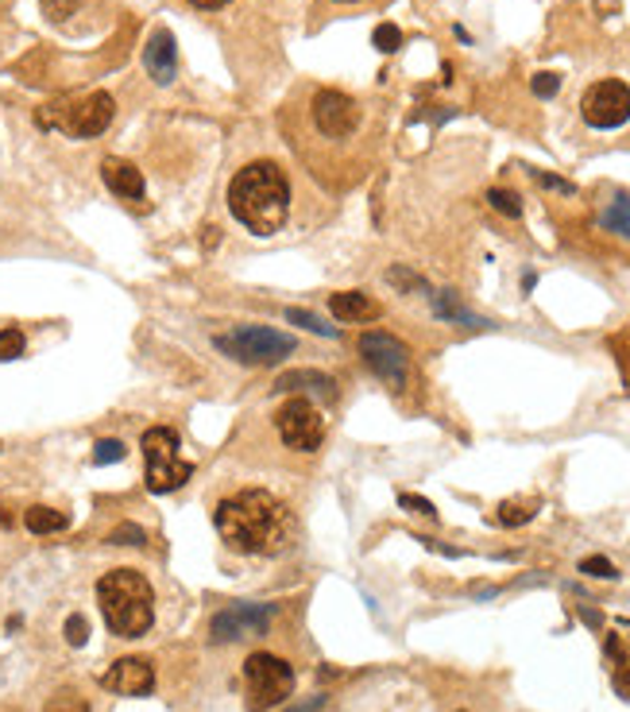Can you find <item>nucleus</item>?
<instances>
[{
  "mask_svg": "<svg viewBox=\"0 0 630 712\" xmlns=\"http://www.w3.org/2000/svg\"><path fill=\"white\" fill-rule=\"evenodd\" d=\"M108 543L113 546H143L147 543V534H143V526H136V523H120L108 531Z\"/></svg>",
  "mask_w": 630,
  "mask_h": 712,
  "instance_id": "26",
  "label": "nucleus"
},
{
  "mask_svg": "<svg viewBox=\"0 0 630 712\" xmlns=\"http://www.w3.org/2000/svg\"><path fill=\"white\" fill-rule=\"evenodd\" d=\"M190 4H197V9H224L229 0H190Z\"/></svg>",
  "mask_w": 630,
  "mask_h": 712,
  "instance_id": "38",
  "label": "nucleus"
},
{
  "mask_svg": "<svg viewBox=\"0 0 630 712\" xmlns=\"http://www.w3.org/2000/svg\"><path fill=\"white\" fill-rule=\"evenodd\" d=\"M275 392L303 395V399H337V383H333V376H325V372L298 368V372H283V376H279Z\"/></svg>",
  "mask_w": 630,
  "mask_h": 712,
  "instance_id": "15",
  "label": "nucleus"
},
{
  "mask_svg": "<svg viewBox=\"0 0 630 712\" xmlns=\"http://www.w3.org/2000/svg\"><path fill=\"white\" fill-rule=\"evenodd\" d=\"M27 341L20 330H0V360H16V356H24Z\"/></svg>",
  "mask_w": 630,
  "mask_h": 712,
  "instance_id": "29",
  "label": "nucleus"
},
{
  "mask_svg": "<svg viewBox=\"0 0 630 712\" xmlns=\"http://www.w3.org/2000/svg\"><path fill=\"white\" fill-rule=\"evenodd\" d=\"M600 9H615V0H600Z\"/></svg>",
  "mask_w": 630,
  "mask_h": 712,
  "instance_id": "40",
  "label": "nucleus"
},
{
  "mask_svg": "<svg viewBox=\"0 0 630 712\" xmlns=\"http://www.w3.org/2000/svg\"><path fill=\"white\" fill-rule=\"evenodd\" d=\"M125 461V445L116 442V437H105V442L93 445V465H116Z\"/></svg>",
  "mask_w": 630,
  "mask_h": 712,
  "instance_id": "27",
  "label": "nucleus"
},
{
  "mask_svg": "<svg viewBox=\"0 0 630 712\" xmlns=\"http://www.w3.org/2000/svg\"><path fill=\"white\" fill-rule=\"evenodd\" d=\"M600 225H604L607 232H615V237H627L630 241V194L615 198V202L604 209V217H600Z\"/></svg>",
  "mask_w": 630,
  "mask_h": 712,
  "instance_id": "20",
  "label": "nucleus"
},
{
  "mask_svg": "<svg viewBox=\"0 0 630 712\" xmlns=\"http://www.w3.org/2000/svg\"><path fill=\"white\" fill-rule=\"evenodd\" d=\"M271 620H275V605H232L214 615L209 635H214V643L256 639L271 627Z\"/></svg>",
  "mask_w": 630,
  "mask_h": 712,
  "instance_id": "11",
  "label": "nucleus"
},
{
  "mask_svg": "<svg viewBox=\"0 0 630 712\" xmlns=\"http://www.w3.org/2000/svg\"><path fill=\"white\" fill-rule=\"evenodd\" d=\"M488 202H491V209H496V214H503V217H523V198H518L515 190H503V187L488 190Z\"/></svg>",
  "mask_w": 630,
  "mask_h": 712,
  "instance_id": "23",
  "label": "nucleus"
},
{
  "mask_svg": "<svg viewBox=\"0 0 630 712\" xmlns=\"http://www.w3.org/2000/svg\"><path fill=\"white\" fill-rule=\"evenodd\" d=\"M399 504H402V508H407V511H414V516H426V519H434V516H437V508H434V504H429V499L410 496V492H402Z\"/></svg>",
  "mask_w": 630,
  "mask_h": 712,
  "instance_id": "35",
  "label": "nucleus"
},
{
  "mask_svg": "<svg viewBox=\"0 0 630 712\" xmlns=\"http://www.w3.org/2000/svg\"><path fill=\"white\" fill-rule=\"evenodd\" d=\"M434 314L441 321H453V326H461V330H488V321L479 318V314H472L453 291H437L434 294Z\"/></svg>",
  "mask_w": 630,
  "mask_h": 712,
  "instance_id": "18",
  "label": "nucleus"
},
{
  "mask_svg": "<svg viewBox=\"0 0 630 712\" xmlns=\"http://www.w3.org/2000/svg\"><path fill=\"white\" fill-rule=\"evenodd\" d=\"M143 66L152 74L159 86H170L178 74V47H175V36H170L167 27H155L152 39L143 43Z\"/></svg>",
  "mask_w": 630,
  "mask_h": 712,
  "instance_id": "14",
  "label": "nucleus"
},
{
  "mask_svg": "<svg viewBox=\"0 0 630 712\" xmlns=\"http://www.w3.org/2000/svg\"><path fill=\"white\" fill-rule=\"evenodd\" d=\"M538 516V499H503L496 511V519L503 526H523Z\"/></svg>",
  "mask_w": 630,
  "mask_h": 712,
  "instance_id": "21",
  "label": "nucleus"
},
{
  "mask_svg": "<svg viewBox=\"0 0 630 712\" xmlns=\"http://www.w3.org/2000/svg\"><path fill=\"white\" fill-rule=\"evenodd\" d=\"M143 461H147V488L155 496H167V492L182 488L190 481L194 465L178 457V434L170 427H152L143 434Z\"/></svg>",
  "mask_w": 630,
  "mask_h": 712,
  "instance_id": "6",
  "label": "nucleus"
},
{
  "mask_svg": "<svg viewBox=\"0 0 630 712\" xmlns=\"http://www.w3.org/2000/svg\"><path fill=\"white\" fill-rule=\"evenodd\" d=\"M530 89H533V98H542V101L557 98V89H561V74H550V71L533 74V78H530Z\"/></svg>",
  "mask_w": 630,
  "mask_h": 712,
  "instance_id": "28",
  "label": "nucleus"
},
{
  "mask_svg": "<svg viewBox=\"0 0 630 712\" xmlns=\"http://www.w3.org/2000/svg\"><path fill=\"white\" fill-rule=\"evenodd\" d=\"M533 178H538V187H545V190H557V194H577V187H573L568 178L545 175V170H533Z\"/></svg>",
  "mask_w": 630,
  "mask_h": 712,
  "instance_id": "34",
  "label": "nucleus"
},
{
  "mask_svg": "<svg viewBox=\"0 0 630 712\" xmlns=\"http://www.w3.org/2000/svg\"><path fill=\"white\" fill-rule=\"evenodd\" d=\"M101 178H105V187L113 190L116 198H125V202H143V170L128 160H116L108 155L101 163Z\"/></svg>",
  "mask_w": 630,
  "mask_h": 712,
  "instance_id": "16",
  "label": "nucleus"
},
{
  "mask_svg": "<svg viewBox=\"0 0 630 712\" xmlns=\"http://www.w3.org/2000/svg\"><path fill=\"white\" fill-rule=\"evenodd\" d=\"M325 709V697H310V701H303V704H294V709H286V712H321Z\"/></svg>",
  "mask_w": 630,
  "mask_h": 712,
  "instance_id": "37",
  "label": "nucleus"
},
{
  "mask_svg": "<svg viewBox=\"0 0 630 712\" xmlns=\"http://www.w3.org/2000/svg\"><path fill=\"white\" fill-rule=\"evenodd\" d=\"M214 526L224 546L248 558H279L294 543V516L275 492L244 488L221 499L214 511Z\"/></svg>",
  "mask_w": 630,
  "mask_h": 712,
  "instance_id": "1",
  "label": "nucleus"
},
{
  "mask_svg": "<svg viewBox=\"0 0 630 712\" xmlns=\"http://www.w3.org/2000/svg\"><path fill=\"white\" fill-rule=\"evenodd\" d=\"M24 526L31 534H59L70 526V516L66 511H54V508H43V504H36V508L24 511Z\"/></svg>",
  "mask_w": 630,
  "mask_h": 712,
  "instance_id": "19",
  "label": "nucleus"
},
{
  "mask_svg": "<svg viewBox=\"0 0 630 712\" xmlns=\"http://www.w3.org/2000/svg\"><path fill=\"white\" fill-rule=\"evenodd\" d=\"M329 310L337 321H375L380 318V303H372L364 291H337L329 298Z\"/></svg>",
  "mask_w": 630,
  "mask_h": 712,
  "instance_id": "17",
  "label": "nucleus"
},
{
  "mask_svg": "<svg viewBox=\"0 0 630 712\" xmlns=\"http://www.w3.org/2000/svg\"><path fill=\"white\" fill-rule=\"evenodd\" d=\"M113 116H116L113 93L98 89V93H89V98H78V101L74 98L47 101L36 113V125L51 128V132H66V136H74V140H93V136H101L113 125Z\"/></svg>",
  "mask_w": 630,
  "mask_h": 712,
  "instance_id": "4",
  "label": "nucleus"
},
{
  "mask_svg": "<svg viewBox=\"0 0 630 712\" xmlns=\"http://www.w3.org/2000/svg\"><path fill=\"white\" fill-rule=\"evenodd\" d=\"M244 689H248V709L263 712L271 704H283L286 697L294 694V670L286 659L279 654H267V650H256L244 662Z\"/></svg>",
  "mask_w": 630,
  "mask_h": 712,
  "instance_id": "7",
  "label": "nucleus"
},
{
  "mask_svg": "<svg viewBox=\"0 0 630 712\" xmlns=\"http://www.w3.org/2000/svg\"><path fill=\"white\" fill-rule=\"evenodd\" d=\"M360 356H364V365L380 376L391 392H402L410 380V348L402 345L399 338L391 333H360Z\"/></svg>",
  "mask_w": 630,
  "mask_h": 712,
  "instance_id": "9",
  "label": "nucleus"
},
{
  "mask_svg": "<svg viewBox=\"0 0 630 712\" xmlns=\"http://www.w3.org/2000/svg\"><path fill=\"white\" fill-rule=\"evenodd\" d=\"M214 345L221 348L229 360H240L248 368H267L279 365L298 348V341L283 330H271V326H240L232 333H217Z\"/></svg>",
  "mask_w": 630,
  "mask_h": 712,
  "instance_id": "5",
  "label": "nucleus"
},
{
  "mask_svg": "<svg viewBox=\"0 0 630 712\" xmlns=\"http://www.w3.org/2000/svg\"><path fill=\"white\" fill-rule=\"evenodd\" d=\"M387 283L402 287V291H426V279L414 276V271H407V267H391V271H387Z\"/></svg>",
  "mask_w": 630,
  "mask_h": 712,
  "instance_id": "31",
  "label": "nucleus"
},
{
  "mask_svg": "<svg viewBox=\"0 0 630 712\" xmlns=\"http://www.w3.org/2000/svg\"><path fill=\"white\" fill-rule=\"evenodd\" d=\"M43 4V16L54 20V24H63V20H70L74 12H78L81 0H39Z\"/></svg>",
  "mask_w": 630,
  "mask_h": 712,
  "instance_id": "30",
  "label": "nucleus"
},
{
  "mask_svg": "<svg viewBox=\"0 0 630 712\" xmlns=\"http://www.w3.org/2000/svg\"><path fill=\"white\" fill-rule=\"evenodd\" d=\"M0 526H12V511L4 504H0Z\"/></svg>",
  "mask_w": 630,
  "mask_h": 712,
  "instance_id": "39",
  "label": "nucleus"
},
{
  "mask_svg": "<svg viewBox=\"0 0 630 712\" xmlns=\"http://www.w3.org/2000/svg\"><path fill=\"white\" fill-rule=\"evenodd\" d=\"M580 116H584L592 128H600V132L622 128L630 120V86L619 78L595 81L584 93V101H580Z\"/></svg>",
  "mask_w": 630,
  "mask_h": 712,
  "instance_id": "10",
  "label": "nucleus"
},
{
  "mask_svg": "<svg viewBox=\"0 0 630 712\" xmlns=\"http://www.w3.org/2000/svg\"><path fill=\"white\" fill-rule=\"evenodd\" d=\"M340 4H352V0H340Z\"/></svg>",
  "mask_w": 630,
  "mask_h": 712,
  "instance_id": "41",
  "label": "nucleus"
},
{
  "mask_svg": "<svg viewBox=\"0 0 630 712\" xmlns=\"http://www.w3.org/2000/svg\"><path fill=\"white\" fill-rule=\"evenodd\" d=\"M275 430L286 449H294V454H313L325 442V419H321L318 407L310 399H303V395H294V399H286L275 410Z\"/></svg>",
  "mask_w": 630,
  "mask_h": 712,
  "instance_id": "8",
  "label": "nucleus"
},
{
  "mask_svg": "<svg viewBox=\"0 0 630 712\" xmlns=\"http://www.w3.org/2000/svg\"><path fill=\"white\" fill-rule=\"evenodd\" d=\"M286 321H291V326H303V330H310V333H318V338H337V326H325L318 314L298 310V306H291V310H286Z\"/></svg>",
  "mask_w": 630,
  "mask_h": 712,
  "instance_id": "22",
  "label": "nucleus"
},
{
  "mask_svg": "<svg viewBox=\"0 0 630 712\" xmlns=\"http://www.w3.org/2000/svg\"><path fill=\"white\" fill-rule=\"evenodd\" d=\"M47 712H89L86 697L74 694V689H59V694L47 701Z\"/></svg>",
  "mask_w": 630,
  "mask_h": 712,
  "instance_id": "24",
  "label": "nucleus"
},
{
  "mask_svg": "<svg viewBox=\"0 0 630 712\" xmlns=\"http://www.w3.org/2000/svg\"><path fill=\"white\" fill-rule=\"evenodd\" d=\"M101 689L116 697H147L155 689V666L147 659H116L101 674Z\"/></svg>",
  "mask_w": 630,
  "mask_h": 712,
  "instance_id": "13",
  "label": "nucleus"
},
{
  "mask_svg": "<svg viewBox=\"0 0 630 712\" xmlns=\"http://www.w3.org/2000/svg\"><path fill=\"white\" fill-rule=\"evenodd\" d=\"M313 125H318V132L329 136V140H345V136H352L356 125H360V109H356V101L348 98V93H340V89H318V93H313Z\"/></svg>",
  "mask_w": 630,
  "mask_h": 712,
  "instance_id": "12",
  "label": "nucleus"
},
{
  "mask_svg": "<svg viewBox=\"0 0 630 712\" xmlns=\"http://www.w3.org/2000/svg\"><path fill=\"white\" fill-rule=\"evenodd\" d=\"M229 209L244 229L271 237L283 229L286 214H291V187L286 175L275 163H248L244 170H236V178L229 182Z\"/></svg>",
  "mask_w": 630,
  "mask_h": 712,
  "instance_id": "2",
  "label": "nucleus"
},
{
  "mask_svg": "<svg viewBox=\"0 0 630 712\" xmlns=\"http://www.w3.org/2000/svg\"><path fill=\"white\" fill-rule=\"evenodd\" d=\"M66 643H70V647H86V639H89V623H86V615H70V620H66Z\"/></svg>",
  "mask_w": 630,
  "mask_h": 712,
  "instance_id": "33",
  "label": "nucleus"
},
{
  "mask_svg": "<svg viewBox=\"0 0 630 712\" xmlns=\"http://www.w3.org/2000/svg\"><path fill=\"white\" fill-rule=\"evenodd\" d=\"M615 694L627 697V701H630V666H619V670H615Z\"/></svg>",
  "mask_w": 630,
  "mask_h": 712,
  "instance_id": "36",
  "label": "nucleus"
},
{
  "mask_svg": "<svg viewBox=\"0 0 630 712\" xmlns=\"http://www.w3.org/2000/svg\"><path fill=\"white\" fill-rule=\"evenodd\" d=\"M372 43H375V51H383V54H395L402 47V31L395 24H380L372 31Z\"/></svg>",
  "mask_w": 630,
  "mask_h": 712,
  "instance_id": "25",
  "label": "nucleus"
},
{
  "mask_svg": "<svg viewBox=\"0 0 630 712\" xmlns=\"http://www.w3.org/2000/svg\"><path fill=\"white\" fill-rule=\"evenodd\" d=\"M580 573H588V577H604V581L619 577V570H615L607 558H584V561H580Z\"/></svg>",
  "mask_w": 630,
  "mask_h": 712,
  "instance_id": "32",
  "label": "nucleus"
},
{
  "mask_svg": "<svg viewBox=\"0 0 630 712\" xmlns=\"http://www.w3.org/2000/svg\"><path fill=\"white\" fill-rule=\"evenodd\" d=\"M98 605L116 639H140L155 623V593L140 570H113L98 581Z\"/></svg>",
  "mask_w": 630,
  "mask_h": 712,
  "instance_id": "3",
  "label": "nucleus"
}]
</instances>
